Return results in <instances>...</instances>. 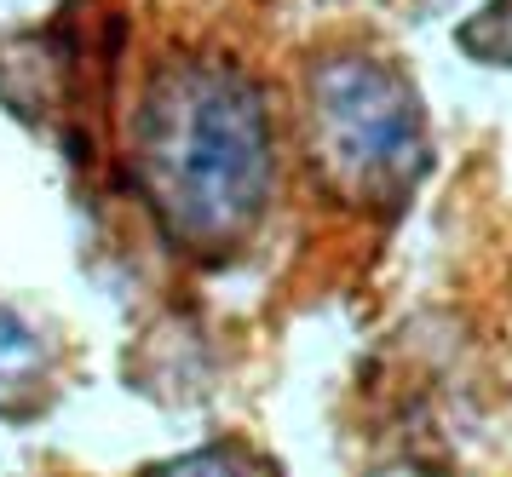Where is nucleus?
<instances>
[{"label":"nucleus","mask_w":512,"mask_h":477,"mask_svg":"<svg viewBox=\"0 0 512 477\" xmlns=\"http://www.w3.org/2000/svg\"><path fill=\"white\" fill-rule=\"evenodd\" d=\"M127 167L173 248L231 259L259 230L277 184V138L259 81L208 52L156 64L133 110Z\"/></svg>","instance_id":"nucleus-1"},{"label":"nucleus","mask_w":512,"mask_h":477,"mask_svg":"<svg viewBox=\"0 0 512 477\" xmlns=\"http://www.w3.org/2000/svg\"><path fill=\"white\" fill-rule=\"evenodd\" d=\"M305 133L317 179L351 207L392 213L432 167V133L409 75L369 52H334L305 81Z\"/></svg>","instance_id":"nucleus-2"},{"label":"nucleus","mask_w":512,"mask_h":477,"mask_svg":"<svg viewBox=\"0 0 512 477\" xmlns=\"http://www.w3.org/2000/svg\"><path fill=\"white\" fill-rule=\"evenodd\" d=\"M52 397V357L12 311H0V414L24 420Z\"/></svg>","instance_id":"nucleus-3"},{"label":"nucleus","mask_w":512,"mask_h":477,"mask_svg":"<svg viewBox=\"0 0 512 477\" xmlns=\"http://www.w3.org/2000/svg\"><path fill=\"white\" fill-rule=\"evenodd\" d=\"M461 46L484 64H512V0H489L478 18L461 29Z\"/></svg>","instance_id":"nucleus-4"}]
</instances>
